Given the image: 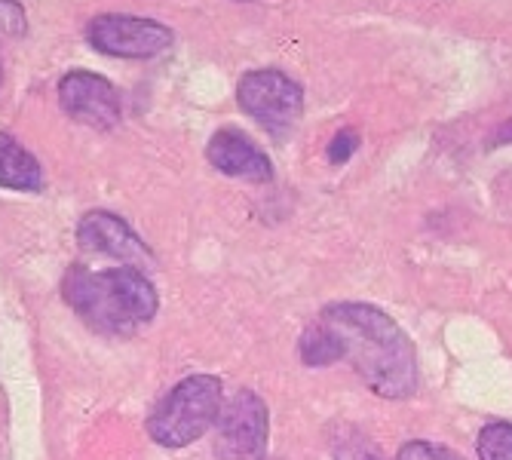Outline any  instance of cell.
<instances>
[{
	"instance_id": "52a82bcc",
	"label": "cell",
	"mask_w": 512,
	"mask_h": 460,
	"mask_svg": "<svg viewBox=\"0 0 512 460\" xmlns=\"http://www.w3.org/2000/svg\"><path fill=\"white\" fill-rule=\"evenodd\" d=\"M62 111L92 129H114L120 123V96L117 89L92 71H71L59 83Z\"/></svg>"
},
{
	"instance_id": "9a60e30c",
	"label": "cell",
	"mask_w": 512,
	"mask_h": 460,
	"mask_svg": "<svg viewBox=\"0 0 512 460\" xmlns=\"http://www.w3.org/2000/svg\"><path fill=\"white\" fill-rule=\"evenodd\" d=\"M25 10L19 0H0V34L4 37H19L25 34Z\"/></svg>"
},
{
	"instance_id": "4fadbf2b",
	"label": "cell",
	"mask_w": 512,
	"mask_h": 460,
	"mask_svg": "<svg viewBox=\"0 0 512 460\" xmlns=\"http://www.w3.org/2000/svg\"><path fill=\"white\" fill-rule=\"evenodd\" d=\"M359 145H362V138H359L356 129H338V132L332 135L329 148H325V157H329L332 166H341V163H347V160L359 151Z\"/></svg>"
},
{
	"instance_id": "8fae6325",
	"label": "cell",
	"mask_w": 512,
	"mask_h": 460,
	"mask_svg": "<svg viewBox=\"0 0 512 460\" xmlns=\"http://www.w3.org/2000/svg\"><path fill=\"white\" fill-rule=\"evenodd\" d=\"M298 353H301V362L304 365H332V362H341V344L335 338V332L325 326L322 319H316L313 326L304 329L301 341H298Z\"/></svg>"
},
{
	"instance_id": "7c38bea8",
	"label": "cell",
	"mask_w": 512,
	"mask_h": 460,
	"mask_svg": "<svg viewBox=\"0 0 512 460\" xmlns=\"http://www.w3.org/2000/svg\"><path fill=\"white\" fill-rule=\"evenodd\" d=\"M479 460H512V424L494 421L479 433Z\"/></svg>"
},
{
	"instance_id": "277c9868",
	"label": "cell",
	"mask_w": 512,
	"mask_h": 460,
	"mask_svg": "<svg viewBox=\"0 0 512 460\" xmlns=\"http://www.w3.org/2000/svg\"><path fill=\"white\" fill-rule=\"evenodd\" d=\"M240 108L270 132H286L304 114V89L283 71L261 68L240 77Z\"/></svg>"
},
{
	"instance_id": "9c48e42d",
	"label": "cell",
	"mask_w": 512,
	"mask_h": 460,
	"mask_svg": "<svg viewBox=\"0 0 512 460\" xmlns=\"http://www.w3.org/2000/svg\"><path fill=\"white\" fill-rule=\"evenodd\" d=\"M206 157L218 172H224L230 178H243V181H255V184H264L273 178V166H270L267 154L240 129H218L209 138Z\"/></svg>"
},
{
	"instance_id": "ac0fdd59",
	"label": "cell",
	"mask_w": 512,
	"mask_h": 460,
	"mask_svg": "<svg viewBox=\"0 0 512 460\" xmlns=\"http://www.w3.org/2000/svg\"><path fill=\"white\" fill-rule=\"evenodd\" d=\"M0 80H4V68H0Z\"/></svg>"
},
{
	"instance_id": "6da1fadb",
	"label": "cell",
	"mask_w": 512,
	"mask_h": 460,
	"mask_svg": "<svg viewBox=\"0 0 512 460\" xmlns=\"http://www.w3.org/2000/svg\"><path fill=\"white\" fill-rule=\"evenodd\" d=\"M341 344V359L381 399H408L417 390V353L399 322L365 301L329 304L319 316Z\"/></svg>"
},
{
	"instance_id": "e0dca14e",
	"label": "cell",
	"mask_w": 512,
	"mask_h": 460,
	"mask_svg": "<svg viewBox=\"0 0 512 460\" xmlns=\"http://www.w3.org/2000/svg\"><path fill=\"white\" fill-rule=\"evenodd\" d=\"M506 142H512V120L503 123V126L497 129V135H494V145H506Z\"/></svg>"
},
{
	"instance_id": "ba28073f",
	"label": "cell",
	"mask_w": 512,
	"mask_h": 460,
	"mask_svg": "<svg viewBox=\"0 0 512 460\" xmlns=\"http://www.w3.org/2000/svg\"><path fill=\"white\" fill-rule=\"evenodd\" d=\"M77 243L80 249L86 252H96V255H105V258H114L120 264H132V267H145V264H154V255L151 249L138 240L135 230L111 215V212H86L77 224Z\"/></svg>"
},
{
	"instance_id": "5b68a950",
	"label": "cell",
	"mask_w": 512,
	"mask_h": 460,
	"mask_svg": "<svg viewBox=\"0 0 512 460\" xmlns=\"http://www.w3.org/2000/svg\"><path fill=\"white\" fill-rule=\"evenodd\" d=\"M267 405L252 390H237L215 421L218 460H264L267 457Z\"/></svg>"
},
{
	"instance_id": "5bb4252c",
	"label": "cell",
	"mask_w": 512,
	"mask_h": 460,
	"mask_svg": "<svg viewBox=\"0 0 512 460\" xmlns=\"http://www.w3.org/2000/svg\"><path fill=\"white\" fill-rule=\"evenodd\" d=\"M396 460H463L457 451L445 448V445H433V442H408L399 448Z\"/></svg>"
},
{
	"instance_id": "7a4b0ae2",
	"label": "cell",
	"mask_w": 512,
	"mask_h": 460,
	"mask_svg": "<svg viewBox=\"0 0 512 460\" xmlns=\"http://www.w3.org/2000/svg\"><path fill=\"white\" fill-rule=\"evenodd\" d=\"M65 301L89 329L126 338L154 319L157 289L142 267L120 264L111 270L71 267L65 273Z\"/></svg>"
},
{
	"instance_id": "8992f818",
	"label": "cell",
	"mask_w": 512,
	"mask_h": 460,
	"mask_svg": "<svg viewBox=\"0 0 512 460\" xmlns=\"http://www.w3.org/2000/svg\"><path fill=\"white\" fill-rule=\"evenodd\" d=\"M86 40L92 50H99L102 56L145 62V59H154L169 50L172 28H166L154 19L105 13L86 25Z\"/></svg>"
},
{
	"instance_id": "2e32d148",
	"label": "cell",
	"mask_w": 512,
	"mask_h": 460,
	"mask_svg": "<svg viewBox=\"0 0 512 460\" xmlns=\"http://www.w3.org/2000/svg\"><path fill=\"white\" fill-rule=\"evenodd\" d=\"M335 460H384L375 445L362 442L359 436H344L335 445Z\"/></svg>"
},
{
	"instance_id": "3957f363",
	"label": "cell",
	"mask_w": 512,
	"mask_h": 460,
	"mask_svg": "<svg viewBox=\"0 0 512 460\" xmlns=\"http://www.w3.org/2000/svg\"><path fill=\"white\" fill-rule=\"evenodd\" d=\"M221 381L194 375L175 384L148 418V436L163 448H184L206 436L221 414Z\"/></svg>"
},
{
	"instance_id": "30bf717a",
	"label": "cell",
	"mask_w": 512,
	"mask_h": 460,
	"mask_svg": "<svg viewBox=\"0 0 512 460\" xmlns=\"http://www.w3.org/2000/svg\"><path fill=\"white\" fill-rule=\"evenodd\" d=\"M0 188L10 191H40L43 169L37 157L22 148L10 132H0Z\"/></svg>"
}]
</instances>
